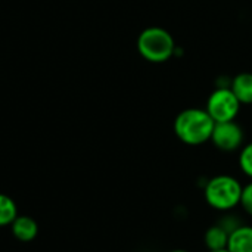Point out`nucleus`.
Instances as JSON below:
<instances>
[{
  "label": "nucleus",
  "mask_w": 252,
  "mask_h": 252,
  "mask_svg": "<svg viewBox=\"0 0 252 252\" xmlns=\"http://www.w3.org/2000/svg\"><path fill=\"white\" fill-rule=\"evenodd\" d=\"M214 120L205 109L188 108L174 120V133L180 142L189 146H199L211 140Z\"/></svg>",
  "instance_id": "f257e3e1"
},
{
  "label": "nucleus",
  "mask_w": 252,
  "mask_h": 252,
  "mask_svg": "<svg viewBox=\"0 0 252 252\" xmlns=\"http://www.w3.org/2000/svg\"><path fill=\"white\" fill-rule=\"evenodd\" d=\"M244 186L242 183L229 174H219L207 180L204 186V199L216 211L229 213L241 205Z\"/></svg>",
  "instance_id": "f03ea898"
},
{
  "label": "nucleus",
  "mask_w": 252,
  "mask_h": 252,
  "mask_svg": "<svg viewBox=\"0 0 252 252\" xmlns=\"http://www.w3.org/2000/svg\"><path fill=\"white\" fill-rule=\"evenodd\" d=\"M173 35L161 27H149L137 37V50L143 59L152 63L170 61L176 53Z\"/></svg>",
  "instance_id": "7ed1b4c3"
},
{
  "label": "nucleus",
  "mask_w": 252,
  "mask_h": 252,
  "mask_svg": "<svg viewBox=\"0 0 252 252\" xmlns=\"http://www.w3.org/2000/svg\"><path fill=\"white\" fill-rule=\"evenodd\" d=\"M205 111L210 114L214 123L235 121L241 111V102L230 87H219L210 94Z\"/></svg>",
  "instance_id": "20e7f679"
},
{
  "label": "nucleus",
  "mask_w": 252,
  "mask_h": 252,
  "mask_svg": "<svg viewBox=\"0 0 252 252\" xmlns=\"http://www.w3.org/2000/svg\"><path fill=\"white\" fill-rule=\"evenodd\" d=\"M244 130L236 121L216 123L211 142L213 145L223 152H235L244 146Z\"/></svg>",
  "instance_id": "39448f33"
},
{
  "label": "nucleus",
  "mask_w": 252,
  "mask_h": 252,
  "mask_svg": "<svg viewBox=\"0 0 252 252\" xmlns=\"http://www.w3.org/2000/svg\"><path fill=\"white\" fill-rule=\"evenodd\" d=\"M9 227L13 238L19 242H31L38 235V224L30 216H18Z\"/></svg>",
  "instance_id": "423d86ee"
},
{
  "label": "nucleus",
  "mask_w": 252,
  "mask_h": 252,
  "mask_svg": "<svg viewBox=\"0 0 252 252\" xmlns=\"http://www.w3.org/2000/svg\"><path fill=\"white\" fill-rule=\"evenodd\" d=\"M227 250L230 252H252V226L242 224L229 235Z\"/></svg>",
  "instance_id": "0eeeda50"
},
{
  "label": "nucleus",
  "mask_w": 252,
  "mask_h": 252,
  "mask_svg": "<svg viewBox=\"0 0 252 252\" xmlns=\"http://www.w3.org/2000/svg\"><path fill=\"white\" fill-rule=\"evenodd\" d=\"M232 92L241 102V105H251L252 103V74L242 72L236 75L230 84Z\"/></svg>",
  "instance_id": "6e6552de"
},
{
  "label": "nucleus",
  "mask_w": 252,
  "mask_h": 252,
  "mask_svg": "<svg viewBox=\"0 0 252 252\" xmlns=\"http://www.w3.org/2000/svg\"><path fill=\"white\" fill-rule=\"evenodd\" d=\"M229 242V233L219 224L210 226L204 233V245L208 251H217V250H226Z\"/></svg>",
  "instance_id": "1a4fd4ad"
},
{
  "label": "nucleus",
  "mask_w": 252,
  "mask_h": 252,
  "mask_svg": "<svg viewBox=\"0 0 252 252\" xmlns=\"http://www.w3.org/2000/svg\"><path fill=\"white\" fill-rule=\"evenodd\" d=\"M18 207L15 201L4 193H0V227L10 226L18 217Z\"/></svg>",
  "instance_id": "9d476101"
},
{
  "label": "nucleus",
  "mask_w": 252,
  "mask_h": 252,
  "mask_svg": "<svg viewBox=\"0 0 252 252\" xmlns=\"http://www.w3.org/2000/svg\"><path fill=\"white\" fill-rule=\"evenodd\" d=\"M239 167L241 171L250 177L252 180V142L247 143L241 148V154H239Z\"/></svg>",
  "instance_id": "9b49d317"
},
{
  "label": "nucleus",
  "mask_w": 252,
  "mask_h": 252,
  "mask_svg": "<svg viewBox=\"0 0 252 252\" xmlns=\"http://www.w3.org/2000/svg\"><path fill=\"white\" fill-rule=\"evenodd\" d=\"M219 224L230 235L232 232H235L239 226H242L244 223L239 220V217L238 216H235V214H232V211H229V213H224V216L221 217V220L219 221Z\"/></svg>",
  "instance_id": "f8f14e48"
},
{
  "label": "nucleus",
  "mask_w": 252,
  "mask_h": 252,
  "mask_svg": "<svg viewBox=\"0 0 252 252\" xmlns=\"http://www.w3.org/2000/svg\"><path fill=\"white\" fill-rule=\"evenodd\" d=\"M241 207L248 216L252 217V180L244 186L242 196H241Z\"/></svg>",
  "instance_id": "ddd939ff"
},
{
  "label": "nucleus",
  "mask_w": 252,
  "mask_h": 252,
  "mask_svg": "<svg viewBox=\"0 0 252 252\" xmlns=\"http://www.w3.org/2000/svg\"><path fill=\"white\" fill-rule=\"evenodd\" d=\"M168 252H190V251H188V250H171V251H168Z\"/></svg>",
  "instance_id": "4468645a"
},
{
  "label": "nucleus",
  "mask_w": 252,
  "mask_h": 252,
  "mask_svg": "<svg viewBox=\"0 0 252 252\" xmlns=\"http://www.w3.org/2000/svg\"><path fill=\"white\" fill-rule=\"evenodd\" d=\"M208 252H230V251L226 248V250H217V251H208Z\"/></svg>",
  "instance_id": "2eb2a0df"
}]
</instances>
